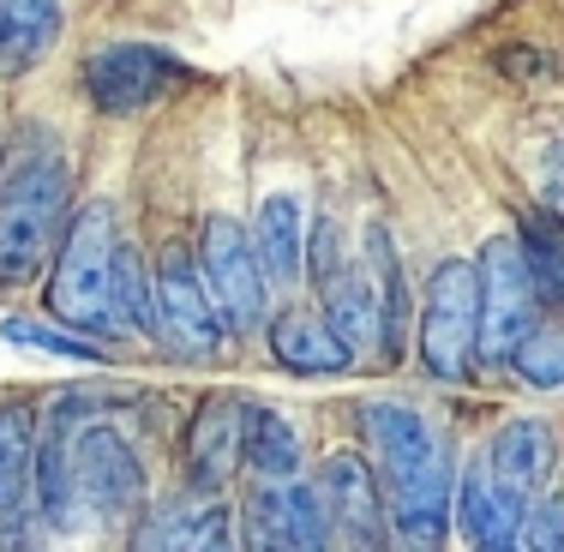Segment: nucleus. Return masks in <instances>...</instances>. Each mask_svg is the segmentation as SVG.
Here are the masks:
<instances>
[{"label": "nucleus", "instance_id": "nucleus-3", "mask_svg": "<svg viewBox=\"0 0 564 552\" xmlns=\"http://www.w3.org/2000/svg\"><path fill=\"white\" fill-rule=\"evenodd\" d=\"M115 205H85L66 223L48 271V313L85 336H115Z\"/></svg>", "mask_w": 564, "mask_h": 552}, {"label": "nucleus", "instance_id": "nucleus-6", "mask_svg": "<svg viewBox=\"0 0 564 552\" xmlns=\"http://www.w3.org/2000/svg\"><path fill=\"white\" fill-rule=\"evenodd\" d=\"M475 271H480V367H510L517 343L541 325V294H534L522 240L492 235L475 252Z\"/></svg>", "mask_w": 564, "mask_h": 552}, {"label": "nucleus", "instance_id": "nucleus-1", "mask_svg": "<svg viewBox=\"0 0 564 552\" xmlns=\"http://www.w3.org/2000/svg\"><path fill=\"white\" fill-rule=\"evenodd\" d=\"M31 493L48 529H127L144 505V468L139 451L115 433V426H43L36 433V468H31Z\"/></svg>", "mask_w": 564, "mask_h": 552}, {"label": "nucleus", "instance_id": "nucleus-5", "mask_svg": "<svg viewBox=\"0 0 564 552\" xmlns=\"http://www.w3.org/2000/svg\"><path fill=\"white\" fill-rule=\"evenodd\" d=\"M198 271L210 282V301H217L228 336H252L271 318V271L259 259V240L247 223L235 217H205L198 228Z\"/></svg>", "mask_w": 564, "mask_h": 552}, {"label": "nucleus", "instance_id": "nucleus-9", "mask_svg": "<svg viewBox=\"0 0 564 552\" xmlns=\"http://www.w3.org/2000/svg\"><path fill=\"white\" fill-rule=\"evenodd\" d=\"M247 546H264V552H318L330 546V517H325V498H318V480H264L247 493Z\"/></svg>", "mask_w": 564, "mask_h": 552}, {"label": "nucleus", "instance_id": "nucleus-20", "mask_svg": "<svg viewBox=\"0 0 564 552\" xmlns=\"http://www.w3.org/2000/svg\"><path fill=\"white\" fill-rule=\"evenodd\" d=\"M66 31L61 0H0V73H31Z\"/></svg>", "mask_w": 564, "mask_h": 552}, {"label": "nucleus", "instance_id": "nucleus-14", "mask_svg": "<svg viewBox=\"0 0 564 552\" xmlns=\"http://www.w3.org/2000/svg\"><path fill=\"white\" fill-rule=\"evenodd\" d=\"M264 325H271V360L294 379H330V372L355 367V348L330 331L325 306H282Z\"/></svg>", "mask_w": 564, "mask_h": 552}, {"label": "nucleus", "instance_id": "nucleus-8", "mask_svg": "<svg viewBox=\"0 0 564 552\" xmlns=\"http://www.w3.org/2000/svg\"><path fill=\"white\" fill-rule=\"evenodd\" d=\"M193 85V66L156 43H109L85 61V97L97 115H139Z\"/></svg>", "mask_w": 564, "mask_h": 552}, {"label": "nucleus", "instance_id": "nucleus-13", "mask_svg": "<svg viewBox=\"0 0 564 552\" xmlns=\"http://www.w3.org/2000/svg\"><path fill=\"white\" fill-rule=\"evenodd\" d=\"M247 414L252 402L235 397L198 402L193 433H186V487L193 493H223L235 480V468L247 463Z\"/></svg>", "mask_w": 564, "mask_h": 552}, {"label": "nucleus", "instance_id": "nucleus-2", "mask_svg": "<svg viewBox=\"0 0 564 552\" xmlns=\"http://www.w3.org/2000/svg\"><path fill=\"white\" fill-rule=\"evenodd\" d=\"M73 205V169L55 151H36L0 181V289H31L55 259Z\"/></svg>", "mask_w": 564, "mask_h": 552}, {"label": "nucleus", "instance_id": "nucleus-11", "mask_svg": "<svg viewBox=\"0 0 564 552\" xmlns=\"http://www.w3.org/2000/svg\"><path fill=\"white\" fill-rule=\"evenodd\" d=\"M391 498V529L409 546H438L451 534V505H456V456L451 444H438L433 456H421L414 468L384 480Z\"/></svg>", "mask_w": 564, "mask_h": 552}, {"label": "nucleus", "instance_id": "nucleus-24", "mask_svg": "<svg viewBox=\"0 0 564 552\" xmlns=\"http://www.w3.org/2000/svg\"><path fill=\"white\" fill-rule=\"evenodd\" d=\"M247 468L264 480L301 475V433H294L289 414L276 409H252L247 414Z\"/></svg>", "mask_w": 564, "mask_h": 552}, {"label": "nucleus", "instance_id": "nucleus-15", "mask_svg": "<svg viewBox=\"0 0 564 552\" xmlns=\"http://www.w3.org/2000/svg\"><path fill=\"white\" fill-rule=\"evenodd\" d=\"M487 468L492 480L522 498H541L553 487V468H558V433L553 421H534V414H522V421H505L499 439H492L487 451Z\"/></svg>", "mask_w": 564, "mask_h": 552}, {"label": "nucleus", "instance_id": "nucleus-23", "mask_svg": "<svg viewBox=\"0 0 564 552\" xmlns=\"http://www.w3.org/2000/svg\"><path fill=\"white\" fill-rule=\"evenodd\" d=\"M115 336H156V277L132 247L115 252Z\"/></svg>", "mask_w": 564, "mask_h": 552}, {"label": "nucleus", "instance_id": "nucleus-18", "mask_svg": "<svg viewBox=\"0 0 564 552\" xmlns=\"http://www.w3.org/2000/svg\"><path fill=\"white\" fill-rule=\"evenodd\" d=\"M360 259H367V277H372V301H379V360L391 367L402 360V336H409V277H402V259H397V240L384 223L367 228V247H360Z\"/></svg>", "mask_w": 564, "mask_h": 552}, {"label": "nucleus", "instance_id": "nucleus-26", "mask_svg": "<svg viewBox=\"0 0 564 552\" xmlns=\"http://www.w3.org/2000/svg\"><path fill=\"white\" fill-rule=\"evenodd\" d=\"M510 372L534 390H564V325H534L510 355Z\"/></svg>", "mask_w": 564, "mask_h": 552}, {"label": "nucleus", "instance_id": "nucleus-12", "mask_svg": "<svg viewBox=\"0 0 564 552\" xmlns=\"http://www.w3.org/2000/svg\"><path fill=\"white\" fill-rule=\"evenodd\" d=\"M529 517H534V498H522V493L499 487L487 463H463V468H456V505H451V522L463 529V541H468V546H480V552L529 546Z\"/></svg>", "mask_w": 564, "mask_h": 552}, {"label": "nucleus", "instance_id": "nucleus-28", "mask_svg": "<svg viewBox=\"0 0 564 552\" xmlns=\"http://www.w3.org/2000/svg\"><path fill=\"white\" fill-rule=\"evenodd\" d=\"M541 210H546V223H553V228H564V163H558V156L541 174Z\"/></svg>", "mask_w": 564, "mask_h": 552}, {"label": "nucleus", "instance_id": "nucleus-22", "mask_svg": "<svg viewBox=\"0 0 564 552\" xmlns=\"http://www.w3.org/2000/svg\"><path fill=\"white\" fill-rule=\"evenodd\" d=\"M36 468V414L31 409H0V529H12Z\"/></svg>", "mask_w": 564, "mask_h": 552}, {"label": "nucleus", "instance_id": "nucleus-21", "mask_svg": "<svg viewBox=\"0 0 564 552\" xmlns=\"http://www.w3.org/2000/svg\"><path fill=\"white\" fill-rule=\"evenodd\" d=\"M318 306H325L330 331H337L355 355H379V301H372L367 259H348L343 271L318 289Z\"/></svg>", "mask_w": 564, "mask_h": 552}, {"label": "nucleus", "instance_id": "nucleus-4", "mask_svg": "<svg viewBox=\"0 0 564 552\" xmlns=\"http://www.w3.org/2000/svg\"><path fill=\"white\" fill-rule=\"evenodd\" d=\"M414 355L438 385H468L480 367V271L475 259H438L414 318Z\"/></svg>", "mask_w": 564, "mask_h": 552}, {"label": "nucleus", "instance_id": "nucleus-17", "mask_svg": "<svg viewBox=\"0 0 564 552\" xmlns=\"http://www.w3.org/2000/svg\"><path fill=\"white\" fill-rule=\"evenodd\" d=\"M139 546H186V552H210V546H228L235 541V517L217 493H193L186 487L174 505H163L156 517L139 522L132 534Z\"/></svg>", "mask_w": 564, "mask_h": 552}, {"label": "nucleus", "instance_id": "nucleus-7", "mask_svg": "<svg viewBox=\"0 0 564 552\" xmlns=\"http://www.w3.org/2000/svg\"><path fill=\"white\" fill-rule=\"evenodd\" d=\"M156 336H169V355L186 367H210L223 355V313L210 301V282L198 271V252H186L181 240H169L156 259Z\"/></svg>", "mask_w": 564, "mask_h": 552}, {"label": "nucleus", "instance_id": "nucleus-16", "mask_svg": "<svg viewBox=\"0 0 564 552\" xmlns=\"http://www.w3.org/2000/svg\"><path fill=\"white\" fill-rule=\"evenodd\" d=\"M360 433H367L372 451H379L384 480L402 475V468H414L421 456H433L438 444H445V433H438V426L426 421V414L414 409V402H397V397L360 402Z\"/></svg>", "mask_w": 564, "mask_h": 552}, {"label": "nucleus", "instance_id": "nucleus-25", "mask_svg": "<svg viewBox=\"0 0 564 552\" xmlns=\"http://www.w3.org/2000/svg\"><path fill=\"white\" fill-rule=\"evenodd\" d=\"M0 336H7L12 348H43V355H61V360H90V367H102L109 360V348L90 343L85 331L73 336V325H43V318H0Z\"/></svg>", "mask_w": 564, "mask_h": 552}, {"label": "nucleus", "instance_id": "nucleus-19", "mask_svg": "<svg viewBox=\"0 0 564 552\" xmlns=\"http://www.w3.org/2000/svg\"><path fill=\"white\" fill-rule=\"evenodd\" d=\"M252 240H259V259H264V271H271V289H301V277H306L301 198L294 193H264L259 217H252Z\"/></svg>", "mask_w": 564, "mask_h": 552}, {"label": "nucleus", "instance_id": "nucleus-10", "mask_svg": "<svg viewBox=\"0 0 564 552\" xmlns=\"http://www.w3.org/2000/svg\"><path fill=\"white\" fill-rule=\"evenodd\" d=\"M318 498H325L330 534L343 546H384L391 541V510H384L379 475H372L367 456L330 451L325 468H318Z\"/></svg>", "mask_w": 564, "mask_h": 552}, {"label": "nucleus", "instance_id": "nucleus-27", "mask_svg": "<svg viewBox=\"0 0 564 552\" xmlns=\"http://www.w3.org/2000/svg\"><path fill=\"white\" fill-rule=\"evenodd\" d=\"M522 259H529V277H534V294L541 306L564 313V228H522Z\"/></svg>", "mask_w": 564, "mask_h": 552}]
</instances>
